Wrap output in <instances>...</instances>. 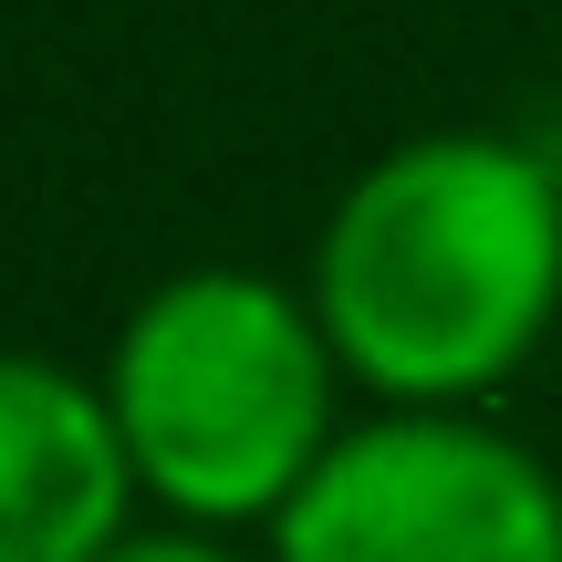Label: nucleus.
<instances>
[{"mask_svg": "<svg viewBox=\"0 0 562 562\" xmlns=\"http://www.w3.org/2000/svg\"><path fill=\"white\" fill-rule=\"evenodd\" d=\"M562 302V188L531 146L448 125L364 167L323 220L313 313L385 396H469Z\"/></svg>", "mask_w": 562, "mask_h": 562, "instance_id": "1", "label": "nucleus"}, {"mask_svg": "<svg viewBox=\"0 0 562 562\" xmlns=\"http://www.w3.org/2000/svg\"><path fill=\"white\" fill-rule=\"evenodd\" d=\"M334 334L261 271H178L125 313L104 406L125 459L188 521L292 510L334 448Z\"/></svg>", "mask_w": 562, "mask_h": 562, "instance_id": "2", "label": "nucleus"}, {"mask_svg": "<svg viewBox=\"0 0 562 562\" xmlns=\"http://www.w3.org/2000/svg\"><path fill=\"white\" fill-rule=\"evenodd\" d=\"M271 562H562V490L501 427L396 406L323 448L271 521Z\"/></svg>", "mask_w": 562, "mask_h": 562, "instance_id": "3", "label": "nucleus"}, {"mask_svg": "<svg viewBox=\"0 0 562 562\" xmlns=\"http://www.w3.org/2000/svg\"><path fill=\"white\" fill-rule=\"evenodd\" d=\"M125 427L104 385L0 355V562H104L125 542Z\"/></svg>", "mask_w": 562, "mask_h": 562, "instance_id": "4", "label": "nucleus"}, {"mask_svg": "<svg viewBox=\"0 0 562 562\" xmlns=\"http://www.w3.org/2000/svg\"><path fill=\"white\" fill-rule=\"evenodd\" d=\"M104 562H240L229 542H209V531H125Z\"/></svg>", "mask_w": 562, "mask_h": 562, "instance_id": "5", "label": "nucleus"}]
</instances>
